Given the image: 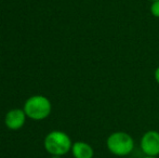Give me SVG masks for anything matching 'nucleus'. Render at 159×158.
I'll return each instance as SVG.
<instances>
[{"label":"nucleus","mask_w":159,"mask_h":158,"mask_svg":"<svg viewBox=\"0 0 159 158\" xmlns=\"http://www.w3.org/2000/svg\"><path fill=\"white\" fill-rule=\"evenodd\" d=\"M106 147L113 155L125 157L134 150V140L131 134L125 131H115L106 140Z\"/></svg>","instance_id":"1"},{"label":"nucleus","mask_w":159,"mask_h":158,"mask_svg":"<svg viewBox=\"0 0 159 158\" xmlns=\"http://www.w3.org/2000/svg\"><path fill=\"white\" fill-rule=\"evenodd\" d=\"M71 140L63 131L55 130L47 134L44 139V148L55 157L63 156L71 150Z\"/></svg>","instance_id":"2"},{"label":"nucleus","mask_w":159,"mask_h":158,"mask_svg":"<svg viewBox=\"0 0 159 158\" xmlns=\"http://www.w3.org/2000/svg\"><path fill=\"white\" fill-rule=\"evenodd\" d=\"M51 102L43 95H34L26 101L24 105V112L26 116L34 120H42L50 115Z\"/></svg>","instance_id":"3"},{"label":"nucleus","mask_w":159,"mask_h":158,"mask_svg":"<svg viewBox=\"0 0 159 158\" xmlns=\"http://www.w3.org/2000/svg\"><path fill=\"white\" fill-rule=\"evenodd\" d=\"M140 147L145 156H159V132L156 130L146 131L142 135Z\"/></svg>","instance_id":"4"},{"label":"nucleus","mask_w":159,"mask_h":158,"mask_svg":"<svg viewBox=\"0 0 159 158\" xmlns=\"http://www.w3.org/2000/svg\"><path fill=\"white\" fill-rule=\"evenodd\" d=\"M26 114L24 111L20 110V108H15L12 110L7 114L6 116V126L11 130H19L25 124Z\"/></svg>","instance_id":"5"},{"label":"nucleus","mask_w":159,"mask_h":158,"mask_svg":"<svg viewBox=\"0 0 159 158\" xmlns=\"http://www.w3.org/2000/svg\"><path fill=\"white\" fill-rule=\"evenodd\" d=\"M71 153L75 158H93L94 151L90 144L86 142H75L71 146Z\"/></svg>","instance_id":"6"},{"label":"nucleus","mask_w":159,"mask_h":158,"mask_svg":"<svg viewBox=\"0 0 159 158\" xmlns=\"http://www.w3.org/2000/svg\"><path fill=\"white\" fill-rule=\"evenodd\" d=\"M151 13L154 17L159 19V0L158 1H154L151 4Z\"/></svg>","instance_id":"7"},{"label":"nucleus","mask_w":159,"mask_h":158,"mask_svg":"<svg viewBox=\"0 0 159 158\" xmlns=\"http://www.w3.org/2000/svg\"><path fill=\"white\" fill-rule=\"evenodd\" d=\"M154 78H155V81L159 84V66L155 70V72H154Z\"/></svg>","instance_id":"8"},{"label":"nucleus","mask_w":159,"mask_h":158,"mask_svg":"<svg viewBox=\"0 0 159 158\" xmlns=\"http://www.w3.org/2000/svg\"><path fill=\"white\" fill-rule=\"evenodd\" d=\"M143 158H158V157H152V156H144Z\"/></svg>","instance_id":"9"},{"label":"nucleus","mask_w":159,"mask_h":158,"mask_svg":"<svg viewBox=\"0 0 159 158\" xmlns=\"http://www.w3.org/2000/svg\"><path fill=\"white\" fill-rule=\"evenodd\" d=\"M149 1H152V2H154V1H158V0H149Z\"/></svg>","instance_id":"10"},{"label":"nucleus","mask_w":159,"mask_h":158,"mask_svg":"<svg viewBox=\"0 0 159 158\" xmlns=\"http://www.w3.org/2000/svg\"><path fill=\"white\" fill-rule=\"evenodd\" d=\"M158 102H159V97H158Z\"/></svg>","instance_id":"11"}]
</instances>
